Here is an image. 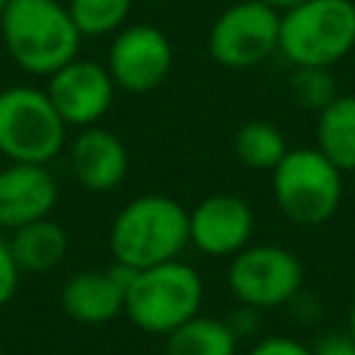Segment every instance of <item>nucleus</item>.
<instances>
[{"label": "nucleus", "mask_w": 355, "mask_h": 355, "mask_svg": "<svg viewBox=\"0 0 355 355\" xmlns=\"http://www.w3.org/2000/svg\"><path fill=\"white\" fill-rule=\"evenodd\" d=\"M233 153L244 166L272 172L283 161V155L288 153V144H286L277 125H272L266 119H250L236 130Z\"/></svg>", "instance_id": "a211bd4d"}, {"label": "nucleus", "mask_w": 355, "mask_h": 355, "mask_svg": "<svg viewBox=\"0 0 355 355\" xmlns=\"http://www.w3.org/2000/svg\"><path fill=\"white\" fill-rule=\"evenodd\" d=\"M69 169L75 180L89 191H111L122 186L130 169L125 141L108 128H80L69 144Z\"/></svg>", "instance_id": "4468645a"}, {"label": "nucleus", "mask_w": 355, "mask_h": 355, "mask_svg": "<svg viewBox=\"0 0 355 355\" xmlns=\"http://www.w3.org/2000/svg\"><path fill=\"white\" fill-rule=\"evenodd\" d=\"M250 355H313V352L311 347H305L291 336H266L250 349Z\"/></svg>", "instance_id": "412c9836"}, {"label": "nucleus", "mask_w": 355, "mask_h": 355, "mask_svg": "<svg viewBox=\"0 0 355 355\" xmlns=\"http://www.w3.org/2000/svg\"><path fill=\"white\" fill-rule=\"evenodd\" d=\"M291 94L302 108L322 111L327 103H333L336 94V80L327 67H294L291 72Z\"/></svg>", "instance_id": "aec40b11"}, {"label": "nucleus", "mask_w": 355, "mask_h": 355, "mask_svg": "<svg viewBox=\"0 0 355 355\" xmlns=\"http://www.w3.org/2000/svg\"><path fill=\"white\" fill-rule=\"evenodd\" d=\"M133 0H69L67 11L80 36H108L125 28Z\"/></svg>", "instance_id": "6ab92c4d"}, {"label": "nucleus", "mask_w": 355, "mask_h": 355, "mask_svg": "<svg viewBox=\"0 0 355 355\" xmlns=\"http://www.w3.org/2000/svg\"><path fill=\"white\" fill-rule=\"evenodd\" d=\"M130 266L116 263L108 269L75 272L61 288V308L72 322L105 324L125 311V291L133 280Z\"/></svg>", "instance_id": "f8f14e48"}, {"label": "nucleus", "mask_w": 355, "mask_h": 355, "mask_svg": "<svg viewBox=\"0 0 355 355\" xmlns=\"http://www.w3.org/2000/svg\"><path fill=\"white\" fill-rule=\"evenodd\" d=\"M280 39V14L261 0L227 6L208 31V53L219 67L250 69L263 64Z\"/></svg>", "instance_id": "6e6552de"}, {"label": "nucleus", "mask_w": 355, "mask_h": 355, "mask_svg": "<svg viewBox=\"0 0 355 355\" xmlns=\"http://www.w3.org/2000/svg\"><path fill=\"white\" fill-rule=\"evenodd\" d=\"M255 230L252 208L236 194H211L189 211V244L211 258H233Z\"/></svg>", "instance_id": "9b49d317"}, {"label": "nucleus", "mask_w": 355, "mask_h": 355, "mask_svg": "<svg viewBox=\"0 0 355 355\" xmlns=\"http://www.w3.org/2000/svg\"><path fill=\"white\" fill-rule=\"evenodd\" d=\"M316 150L341 172H355V94H341L319 111Z\"/></svg>", "instance_id": "dca6fc26"}, {"label": "nucleus", "mask_w": 355, "mask_h": 355, "mask_svg": "<svg viewBox=\"0 0 355 355\" xmlns=\"http://www.w3.org/2000/svg\"><path fill=\"white\" fill-rule=\"evenodd\" d=\"M8 250L19 272H50L67 258L69 236L55 219L44 216L11 230Z\"/></svg>", "instance_id": "2eb2a0df"}, {"label": "nucleus", "mask_w": 355, "mask_h": 355, "mask_svg": "<svg viewBox=\"0 0 355 355\" xmlns=\"http://www.w3.org/2000/svg\"><path fill=\"white\" fill-rule=\"evenodd\" d=\"M8 6V0H0V14H3V8Z\"/></svg>", "instance_id": "bb28decb"}, {"label": "nucleus", "mask_w": 355, "mask_h": 355, "mask_svg": "<svg viewBox=\"0 0 355 355\" xmlns=\"http://www.w3.org/2000/svg\"><path fill=\"white\" fill-rule=\"evenodd\" d=\"M58 186L47 164L11 161L0 169V230H17L53 214Z\"/></svg>", "instance_id": "ddd939ff"}, {"label": "nucleus", "mask_w": 355, "mask_h": 355, "mask_svg": "<svg viewBox=\"0 0 355 355\" xmlns=\"http://www.w3.org/2000/svg\"><path fill=\"white\" fill-rule=\"evenodd\" d=\"M313 355H355V341L347 333H327L313 347Z\"/></svg>", "instance_id": "5701e85b"}, {"label": "nucleus", "mask_w": 355, "mask_h": 355, "mask_svg": "<svg viewBox=\"0 0 355 355\" xmlns=\"http://www.w3.org/2000/svg\"><path fill=\"white\" fill-rule=\"evenodd\" d=\"M205 297L202 277L180 258L136 269L125 291V316L150 336H169L200 313Z\"/></svg>", "instance_id": "7ed1b4c3"}, {"label": "nucleus", "mask_w": 355, "mask_h": 355, "mask_svg": "<svg viewBox=\"0 0 355 355\" xmlns=\"http://www.w3.org/2000/svg\"><path fill=\"white\" fill-rule=\"evenodd\" d=\"M300 258L277 244H247L227 266V286L241 305L266 311L288 305L302 291Z\"/></svg>", "instance_id": "0eeeda50"}, {"label": "nucleus", "mask_w": 355, "mask_h": 355, "mask_svg": "<svg viewBox=\"0 0 355 355\" xmlns=\"http://www.w3.org/2000/svg\"><path fill=\"white\" fill-rule=\"evenodd\" d=\"M0 355H6V352H0Z\"/></svg>", "instance_id": "cd10ccee"}, {"label": "nucleus", "mask_w": 355, "mask_h": 355, "mask_svg": "<svg viewBox=\"0 0 355 355\" xmlns=\"http://www.w3.org/2000/svg\"><path fill=\"white\" fill-rule=\"evenodd\" d=\"M189 244V211L169 194H139L111 222L108 247L116 263L147 269L175 261Z\"/></svg>", "instance_id": "f03ea898"}, {"label": "nucleus", "mask_w": 355, "mask_h": 355, "mask_svg": "<svg viewBox=\"0 0 355 355\" xmlns=\"http://www.w3.org/2000/svg\"><path fill=\"white\" fill-rule=\"evenodd\" d=\"M164 355H236L239 338L225 319L191 316L169 336H164Z\"/></svg>", "instance_id": "f3484780"}, {"label": "nucleus", "mask_w": 355, "mask_h": 355, "mask_svg": "<svg viewBox=\"0 0 355 355\" xmlns=\"http://www.w3.org/2000/svg\"><path fill=\"white\" fill-rule=\"evenodd\" d=\"M0 36L11 61L39 78L78 58L80 31L58 0H8L0 14Z\"/></svg>", "instance_id": "f257e3e1"}, {"label": "nucleus", "mask_w": 355, "mask_h": 355, "mask_svg": "<svg viewBox=\"0 0 355 355\" xmlns=\"http://www.w3.org/2000/svg\"><path fill=\"white\" fill-rule=\"evenodd\" d=\"M355 47L352 0H305L280 14L277 50L294 67H333Z\"/></svg>", "instance_id": "20e7f679"}, {"label": "nucleus", "mask_w": 355, "mask_h": 355, "mask_svg": "<svg viewBox=\"0 0 355 355\" xmlns=\"http://www.w3.org/2000/svg\"><path fill=\"white\" fill-rule=\"evenodd\" d=\"M347 336L355 341V302H352V308H349V327H347Z\"/></svg>", "instance_id": "a878e982"}, {"label": "nucleus", "mask_w": 355, "mask_h": 355, "mask_svg": "<svg viewBox=\"0 0 355 355\" xmlns=\"http://www.w3.org/2000/svg\"><path fill=\"white\" fill-rule=\"evenodd\" d=\"M175 64L172 42L155 25H125L114 33L105 69L116 89L128 94H147L158 89Z\"/></svg>", "instance_id": "1a4fd4ad"}, {"label": "nucleus", "mask_w": 355, "mask_h": 355, "mask_svg": "<svg viewBox=\"0 0 355 355\" xmlns=\"http://www.w3.org/2000/svg\"><path fill=\"white\" fill-rule=\"evenodd\" d=\"M67 139V125L44 89L8 86L0 92V153L19 164H50Z\"/></svg>", "instance_id": "423d86ee"}, {"label": "nucleus", "mask_w": 355, "mask_h": 355, "mask_svg": "<svg viewBox=\"0 0 355 355\" xmlns=\"http://www.w3.org/2000/svg\"><path fill=\"white\" fill-rule=\"evenodd\" d=\"M263 6H269L272 11H277V14H286V11H291V8H297V6H302L305 0H261Z\"/></svg>", "instance_id": "393cba45"}, {"label": "nucleus", "mask_w": 355, "mask_h": 355, "mask_svg": "<svg viewBox=\"0 0 355 355\" xmlns=\"http://www.w3.org/2000/svg\"><path fill=\"white\" fill-rule=\"evenodd\" d=\"M17 283H19V269H17L14 258H11L8 241L0 236V308L14 297Z\"/></svg>", "instance_id": "4be33fe9"}, {"label": "nucleus", "mask_w": 355, "mask_h": 355, "mask_svg": "<svg viewBox=\"0 0 355 355\" xmlns=\"http://www.w3.org/2000/svg\"><path fill=\"white\" fill-rule=\"evenodd\" d=\"M272 191L288 222L313 227L336 214L344 180L341 169L333 166L316 147H294L272 169Z\"/></svg>", "instance_id": "39448f33"}, {"label": "nucleus", "mask_w": 355, "mask_h": 355, "mask_svg": "<svg viewBox=\"0 0 355 355\" xmlns=\"http://www.w3.org/2000/svg\"><path fill=\"white\" fill-rule=\"evenodd\" d=\"M47 97L64 125L75 128H89L97 125L116 94V86L105 69V64L86 61V58H72L61 69H55L47 78Z\"/></svg>", "instance_id": "9d476101"}, {"label": "nucleus", "mask_w": 355, "mask_h": 355, "mask_svg": "<svg viewBox=\"0 0 355 355\" xmlns=\"http://www.w3.org/2000/svg\"><path fill=\"white\" fill-rule=\"evenodd\" d=\"M225 322L230 324V330L236 333V338H247V336H252L258 330V308H250V305H241L239 302V308Z\"/></svg>", "instance_id": "b1692460"}]
</instances>
